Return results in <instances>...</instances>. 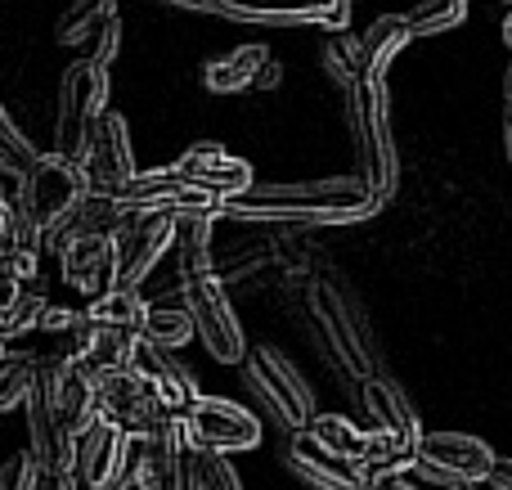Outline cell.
I'll list each match as a JSON object with an SVG mask.
<instances>
[{"instance_id": "6da1fadb", "label": "cell", "mask_w": 512, "mask_h": 490, "mask_svg": "<svg viewBox=\"0 0 512 490\" xmlns=\"http://www.w3.org/2000/svg\"><path fill=\"white\" fill-rule=\"evenodd\" d=\"M378 198L360 176L297 180V185H252L230 198L225 216L248 225H351L378 212Z\"/></svg>"}, {"instance_id": "7a4b0ae2", "label": "cell", "mask_w": 512, "mask_h": 490, "mask_svg": "<svg viewBox=\"0 0 512 490\" xmlns=\"http://www.w3.org/2000/svg\"><path fill=\"white\" fill-rule=\"evenodd\" d=\"M346 95V126H351V144L360 158V180L373 189L378 203L396 194L400 162L396 140H391V108H387V77H355Z\"/></svg>"}, {"instance_id": "3957f363", "label": "cell", "mask_w": 512, "mask_h": 490, "mask_svg": "<svg viewBox=\"0 0 512 490\" xmlns=\"http://www.w3.org/2000/svg\"><path fill=\"white\" fill-rule=\"evenodd\" d=\"M90 194H95V189H90V180H86V167L50 149L32 162V171L23 176L14 203H18V212L41 230V239L50 243L54 234L77 216V207L86 203Z\"/></svg>"}, {"instance_id": "277c9868", "label": "cell", "mask_w": 512, "mask_h": 490, "mask_svg": "<svg viewBox=\"0 0 512 490\" xmlns=\"http://www.w3.org/2000/svg\"><path fill=\"white\" fill-rule=\"evenodd\" d=\"M243 383H248V392L256 396V405H261L265 414L274 419V428L279 432H306L310 419H315V396H310L306 378L297 374V365H292L283 351L274 347H248V360H243Z\"/></svg>"}, {"instance_id": "5b68a950", "label": "cell", "mask_w": 512, "mask_h": 490, "mask_svg": "<svg viewBox=\"0 0 512 490\" xmlns=\"http://www.w3.org/2000/svg\"><path fill=\"white\" fill-rule=\"evenodd\" d=\"M108 90H113L108 68H99L90 59L68 63V72L59 81V104H54V153H63L72 162L86 158L90 135H95L99 117L108 113Z\"/></svg>"}, {"instance_id": "8992f818", "label": "cell", "mask_w": 512, "mask_h": 490, "mask_svg": "<svg viewBox=\"0 0 512 490\" xmlns=\"http://www.w3.org/2000/svg\"><path fill=\"white\" fill-rule=\"evenodd\" d=\"M306 315H310V329H315L324 356L333 360L346 378H355V383L373 378V360H369V347H364L360 320H355V311L342 302V293H337L333 284L315 279V284L306 288Z\"/></svg>"}, {"instance_id": "52a82bcc", "label": "cell", "mask_w": 512, "mask_h": 490, "mask_svg": "<svg viewBox=\"0 0 512 490\" xmlns=\"http://www.w3.org/2000/svg\"><path fill=\"white\" fill-rule=\"evenodd\" d=\"M117 207L126 216H153V212H171V216H225V203L185 180L176 167H158V171H135L126 185L108 189Z\"/></svg>"}, {"instance_id": "ba28073f", "label": "cell", "mask_w": 512, "mask_h": 490, "mask_svg": "<svg viewBox=\"0 0 512 490\" xmlns=\"http://www.w3.org/2000/svg\"><path fill=\"white\" fill-rule=\"evenodd\" d=\"M99 378V414L113 419L117 428L131 441H149L158 437L167 423H176V414L167 410L162 392L135 369H113V374H95Z\"/></svg>"}, {"instance_id": "9c48e42d", "label": "cell", "mask_w": 512, "mask_h": 490, "mask_svg": "<svg viewBox=\"0 0 512 490\" xmlns=\"http://www.w3.org/2000/svg\"><path fill=\"white\" fill-rule=\"evenodd\" d=\"M59 365L54 356H36V378L27 392V437H32V459L41 468H72V437L59 419Z\"/></svg>"}, {"instance_id": "30bf717a", "label": "cell", "mask_w": 512, "mask_h": 490, "mask_svg": "<svg viewBox=\"0 0 512 490\" xmlns=\"http://www.w3.org/2000/svg\"><path fill=\"white\" fill-rule=\"evenodd\" d=\"M185 311L194 320V338L212 351V360H221V365H243L248 360V338H243L239 315H234L221 279L185 284Z\"/></svg>"}, {"instance_id": "8fae6325", "label": "cell", "mask_w": 512, "mask_h": 490, "mask_svg": "<svg viewBox=\"0 0 512 490\" xmlns=\"http://www.w3.org/2000/svg\"><path fill=\"white\" fill-rule=\"evenodd\" d=\"M185 428L198 450L239 455V450L261 446V419H256L248 405H234L225 396H198L194 410L185 414Z\"/></svg>"}, {"instance_id": "7c38bea8", "label": "cell", "mask_w": 512, "mask_h": 490, "mask_svg": "<svg viewBox=\"0 0 512 490\" xmlns=\"http://www.w3.org/2000/svg\"><path fill=\"white\" fill-rule=\"evenodd\" d=\"M355 0H221L230 23H270V27H333L342 32Z\"/></svg>"}, {"instance_id": "4fadbf2b", "label": "cell", "mask_w": 512, "mask_h": 490, "mask_svg": "<svg viewBox=\"0 0 512 490\" xmlns=\"http://www.w3.org/2000/svg\"><path fill=\"white\" fill-rule=\"evenodd\" d=\"M176 221L180 216L171 212H153V216H126V225L117 230V261H122V279L117 288H135L153 275L167 248L176 243Z\"/></svg>"}, {"instance_id": "5bb4252c", "label": "cell", "mask_w": 512, "mask_h": 490, "mask_svg": "<svg viewBox=\"0 0 512 490\" xmlns=\"http://www.w3.org/2000/svg\"><path fill=\"white\" fill-rule=\"evenodd\" d=\"M176 171L185 180H194L203 194L221 198V203L248 194V189L256 185V180H252V162H243L239 153H230L225 144H216V140L189 144V149L176 158Z\"/></svg>"}, {"instance_id": "9a60e30c", "label": "cell", "mask_w": 512, "mask_h": 490, "mask_svg": "<svg viewBox=\"0 0 512 490\" xmlns=\"http://www.w3.org/2000/svg\"><path fill=\"white\" fill-rule=\"evenodd\" d=\"M418 464L432 468L436 477H450V482L481 486L490 477V468H495V455H490L486 441L468 437V432H423Z\"/></svg>"}, {"instance_id": "2e32d148", "label": "cell", "mask_w": 512, "mask_h": 490, "mask_svg": "<svg viewBox=\"0 0 512 490\" xmlns=\"http://www.w3.org/2000/svg\"><path fill=\"white\" fill-rule=\"evenodd\" d=\"M63 279L77 288L86 302L113 293L122 279V261H117V234H81L59 252Z\"/></svg>"}, {"instance_id": "e0dca14e", "label": "cell", "mask_w": 512, "mask_h": 490, "mask_svg": "<svg viewBox=\"0 0 512 490\" xmlns=\"http://www.w3.org/2000/svg\"><path fill=\"white\" fill-rule=\"evenodd\" d=\"M81 167H86V180L95 194H108V189L126 185V180L135 176V153H131V126H126L122 113H104L95 126V135H90L86 144V158H81Z\"/></svg>"}, {"instance_id": "ac0fdd59", "label": "cell", "mask_w": 512, "mask_h": 490, "mask_svg": "<svg viewBox=\"0 0 512 490\" xmlns=\"http://www.w3.org/2000/svg\"><path fill=\"white\" fill-rule=\"evenodd\" d=\"M126 455H131V437L113 419H95L72 441V473H77L81 490H99L104 482H113L126 468Z\"/></svg>"}, {"instance_id": "d6986e66", "label": "cell", "mask_w": 512, "mask_h": 490, "mask_svg": "<svg viewBox=\"0 0 512 490\" xmlns=\"http://www.w3.org/2000/svg\"><path fill=\"white\" fill-rule=\"evenodd\" d=\"M283 464L315 490H373L364 482V468L351 464V459L324 450L310 432H292L288 446H283Z\"/></svg>"}, {"instance_id": "ffe728a7", "label": "cell", "mask_w": 512, "mask_h": 490, "mask_svg": "<svg viewBox=\"0 0 512 490\" xmlns=\"http://www.w3.org/2000/svg\"><path fill=\"white\" fill-rule=\"evenodd\" d=\"M279 81V63L265 45H234L230 54H216L203 63V86L212 95H243V90H265Z\"/></svg>"}, {"instance_id": "44dd1931", "label": "cell", "mask_w": 512, "mask_h": 490, "mask_svg": "<svg viewBox=\"0 0 512 490\" xmlns=\"http://www.w3.org/2000/svg\"><path fill=\"white\" fill-rule=\"evenodd\" d=\"M131 369H135V374H144L153 387H158L162 401H167V410L176 414V419H185V414L194 410V401L203 396V392H198V383H194V374H189V369L180 365L176 351L153 347L149 338H140V347H135Z\"/></svg>"}, {"instance_id": "7402d4cb", "label": "cell", "mask_w": 512, "mask_h": 490, "mask_svg": "<svg viewBox=\"0 0 512 490\" xmlns=\"http://www.w3.org/2000/svg\"><path fill=\"white\" fill-rule=\"evenodd\" d=\"M360 396H364V410H369V432H378V437H391L400 441V446L418 450V441H423V428H418V414L409 410L405 392H400L396 383H387V378H364L360 383Z\"/></svg>"}, {"instance_id": "603a6c76", "label": "cell", "mask_w": 512, "mask_h": 490, "mask_svg": "<svg viewBox=\"0 0 512 490\" xmlns=\"http://www.w3.org/2000/svg\"><path fill=\"white\" fill-rule=\"evenodd\" d=\"M59 419L72 441L95 419H104L99 414V378L86 365H77V360H63L59 365Z\"/></svg>"}, {"instance_id": "cb8c5ba5", "label": "cell", "mask_w": 512, "mask_h": 490, "mask_svg": "<svg viewBox=\"0 0 512 490\" xmlns=\"http://www.w3.org/2000/svg\"><path fill=\"white\" fill-rule=\"evenodd\" d=\"M221 216H180L176 221V270L180 288L198 279H221L212 266V225Z\"/></svg>"}, {"instance_id": "d4e9b609", "label": "cell", "mask_w": 512, "mask_h": 490, "mask_svg": "<svg viewBox=\"0 0 512 490\" xmlns=\"http://www.w3.org/2000/svg\"><path fill=\"white\" fill-rule=\"evenodd\" d=\"M409 41H414V36H409L405 14L373 18V23L364 27V36H360V77H387L391 59H396Z\"/></svg>"}, {"instance_id": "484cf974", "label": "cell", "mask_w": 512, "mask_h": 490, "mask_svg": "<svg viewBox=\"0 0 512 490\" xmlns=\"http://www.w3.org/2000/svg\"><path fill=\"white\" fill-rule=\"evenodd\" d=\"M140 338H149L153 347H167V351H180L185 342H194V320H189V311H185V288H176V293L162 297V302H149Z\"/></svg>"}, {"instance_id": "4316f807", "label": "cell", "mask_w": 512, "mask_h": 490, "mask_svg": "<svg viewBox=\"0 0 512 490\" xmlns=\"http://www.w3.org/2000/svg\"><path fill=\"white\" fill-rule=\"evenodd\" d=\"M113 18H117V0H72L68 14L54 23V41L59 45H95Z\"/></svg>"}, {"instance_id": "83f0119b", "label": "cell", "mask_w": 512, "mask_h": 490, "mask_svg": "<svg viewBox=\"0 0 512 490\" xmlns=\"http://www.w3.org/2000/svg\"><path fill=\"white\" fill-rule=\"evenodd\" d=\"M306 432H310V437H315L324 450H333V455L351 459V464H364V459H369L373 432H369V428H355V423L342 419V414H315Z\"/></svg>"}, {"instance_id": "f1b7e54d", "label": "cell", "mask_w": 512, "mask_h": 490, "mask_svg": "<svg viewBox=\"0 0 512 490\" xmlns=\"http://www.w3.org/2000/svg\"><path fill=\"white\" fill-rule=\"evenodd\" d=\"M144 315H149V302H144L135 288H113V293L86 302V320L99 324V329H144Z\"/></svg>"}, {"instance_id": "f546056e", "label": "cell", "mask_w": 512, "mask_h": 490, "mask_svg": "<svg viewBox=\"0 0 512 490\" xmlns=\"http://www.w3.org/2000/svg\"><path fill=\"white\" fill-rule=\"evenodd\" d=\"M45 311H50V297H45V284L41 279H32V284H23L14 293V302L0 311V342L9 338H23V333L41 329Z\"/></svg>"}, {"instance_id": "4dcf8cb0", "label": "cell", "mask_w": 512, "mask_h": 490, "mask_svg": "<svg viewBox=\"0 0 512 490\" xmlns=\"http://www.w3.org/2000/svg\"><path fill=\"white\" fill-rule=\"evenodd\" d=\"M135 347H140V333H131V329H99V324H95V342H90L86 360H77V365H86L90 374H113V369H131Z\"/></svg>"}, {"instance_id": "1f68e13d", "label": "cell", "mask_w": 512, "mask_h": 490, "mask_svg": "<svg viewBox=\"0 0 512 490\" xmlns=\"http://www.w3.org/2000/svg\"><path fill=\"white\" fill-rule=\"evenodd\" d=\"M36 158H41V149H36V144L23 135V126H14L9 108L0 104V167L9 171V180H14V185H23V176L32 171ZM14 194H18V189H14Z\"/></svg>"}, {"instance_id": "d6a6232c", "label": "cell", "mask_w": 512, "mask_h": 490, "mask_svg": "<svg viewBox=\"0 0 512 490\" xmlns=\"http://www.w3.org/2000/svg\"><path fill=\"white\" fill-rule=\"evenodd\" d=\"M468 18V0H418L405 14L409 36H441Z\"/></svg>"}, {"instance_id": "836d02e7", "label": "cell", "mask_w": 512, "mask_h": 490, "mask_svg": "<svg viewBox=\"0 0 512 490\" xmlns=\"http://www.w3.org/2000/svg\"><path fill=\"white\" fill-rule=\"evenodd\" d=\"M32 378H36V356H27V351H5L0 356V414L27 401Z\"/></svg>"}, {"instance_id": "e575fe53", "label": "cell", "mask_w": 512, "mask_h": 490, "mask_svg": "<svg viewBox=\"0 0 512 490\" xmlns=\"http://www.w3.org/2000/svg\"><path fill=\"white\" fill-rule=\"evenodd\" d=\"M189 477L198 482V490H243L230 455H221V450H198L194 446V455H189Z\"/></svg>"}, {"instance_id": "d590c367", "label": "cell", "mask_w": 512, "mask_h": 490, "mask_svg": "<svg viewBox=\"0 0 512 490\" xmlns=\"http://www.w3.org/2000/svg\"><path fill=\"white\" fill-rule=\"evenodd\" d=\"M36 486V459L32 450H18L0 464V490H32Z\"/></svg>"}, {"instance_id": "8d00e7d4", "label": "cell", "mask_w": 512, "mask_h": 490, "mask_svg": "<svg viewBox=\"0 0 512 490\" xmlns=\"http://www.w3.org/2000/svg\"><path fill=\"white\" fill-rule=\"evenodd\" d=\"M99 490H153V482H149V464H144L140 450H135V455L126 459V468L113 477V482H104Z\"/></svg>"}, {"instance_id": "74e56055", "label": "cell", "mask_w": 512, "mask_h": 490, "mask_svg": "<svg viewBox=\"0 0 512 490\" xmlns=\"http://www.w3.org/2000/svg\"><path fill=\"white\" fill-rule=\"evenodd\" d=\"M86 320V306H50L41 320V333H50V338H59V333L77 329V324Z\"/></svg>"}, {"instance_id": "f35d334b", "label": "cell", "mask_w": 512, "mask_h": 490, "mask_svg": "<svg viewBox=\"0 0 512 490\" xmlns=\"http://www.w3.org/2000/svg\"><path fill=\"white\" fill-rule=\"evenodd\" d=\"M32 490H81L72 468H41L36 464V486Z\"/></svg>"}, {"instance_id": "ab89813d", "label": "cell", "mask_w": 512, "mask_h": 490, "mask_svg": "<svg viewBox=\"0 0 512 490\" xmlns=\"http://www.w3.org/2000/svg\"><path fill=\"white\" fill-rule=\"evenodd\" d=\"M171 9H189V14H221V0H158Z\"/></svg>"}, {"instance_id": "60d3db41", "label": "cell", "mask_w": 512, "mask_h": 490, "mask_svg": "<svg viewBox=\"0 0 512 490\" xmlns=\"http://www.w3.org/2000/svg\"><path fill=\"white\" fill-rule=\"evenodd\" d=\"M18 288H23V284H18V279L0 275V311H5V306H9V302H14V293H18Z\"/></svg>"}, {"instance_id": "b9f144b4", "label": "cell", "mask_w": 512, "mask_h": 490, "mask_svg": "<svg viewBox=\"0 0 512 490\" xmlns=\"http://www.w3.org/2000/svg\"><path fill=\"white\" fill-rule=\"evenodd\" d=\"M504 144H508V158H512V99L504 104Z\"/></svg>"}, {"instance_id": "7bdbcfd3", "label": "cell", "mask_w": 512, "mask_h": 490, "mask_svg": "<svg viewBox=\"0 0 512 490\" xmlns=\"http://www.w3.org/2000/svg\"><path fill=\"white\" fill-rule=\"evenodd\" d=\"M373 490H409L405 482H400V477H391V482H378V486H373Z\"/></svg>"}, {"instance_id": "ee69618b", "label": "cell", "mask_w": 512, "mask_h": 490, "mask_svg": "<svg viewBox=\"0 0 512 490\" xmlns=\"http://www.w3.org/2000/svg\"><path fill=\"white\" fill-rule=\"evenodd\" d=\"M504 41L512 45V9H508V18H504Z\"/></svg>"}, {"instance_id": "f6af8a7d", "label": "cell", "mask_w": 512, "mask_h": 490, "mask_svg": "<svg viewBox=\"0 0 512 490\" xmlns=\"http://www.w3.org/2000/svg\"><path fill=\"white\" fill-rule=\"evenodd\" d=\"M185 490H198V482H194V477H189V482H185Z\"/></svg>"}, {"instance_id": "bcb514c9", "label": "cell", "mask_w": 512, "mask_h": 490, "mask_svg": "<svg viewBox=\"0 0 512 490\" xmlns=\"http://www.w3.org/2000/svg\"><path fill=\"white\" fill-rule=\"evenodd\" d=\"M508 99H512V68H508Z\"/></svg>"}, {"instance_id": "7dc6e473", "label": "cell", "mask_w": 512, "mask_h": 490, "mask_svg": "<svg viewBox=\"0 0 512 490\" xmlns=\"http://www.w3.org/2000/svg\"><path fill=\"white\" fill-rule=\"evenodd\" d=\"M0 356H5V342H0Z\"/></svg>"}, {"instance_id": "c3c4849f", "label": "cell", "mask_w": 512, "mask_h": 490, "mask_svg": "<svg viewBox=\"0 0 512 490\" xmlns=\"http://www.w3.org/2000/svg\"><path fill=\"white\" fill-rule=\"evenodd\" d=\"M504 5H508V9H512V0H504Z\"/></svg>"}]
</instances>
